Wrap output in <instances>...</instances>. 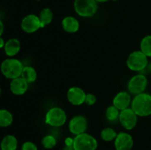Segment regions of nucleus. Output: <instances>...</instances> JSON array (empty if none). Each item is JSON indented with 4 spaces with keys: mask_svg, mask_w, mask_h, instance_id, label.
<instances>
[{
    "mask_svg": "<svg viewBox=\"0 0 151 150\" xmlns=\"http://www.w3.org/2000/svg\"><path fill=\"white\" fill-rule=\"evenodd\" d=\"M131 108L140 117H147L151 115V95L142 93L135 96L132 99Z\"/></svg>",
    "mask_w": 151,
    "mask_h": 150,
    "instance_id": "1",
    "label": "nucleus"
},
{
    "mask_svg": "<svg viewBox=\"0 0 151 150\" xmlns=\"http://www.w3.org/2000/svg\"><path fill=\"white\" fill-rule=\"evenodd\" d=\"M24 66L19 60L13 57H9L3 60L0 69L4 76L10 79H13L21 76Z\"/></svg>",
    "mask_w": 151,
    "mask_h": 150,
    "instance_id": "2",
    "label": "nucleus"
},
{
    "mask_svg": "<svg viewBox=\"0 0 151 150\" xmlns=\"http://www.w3.org/2000/svg\"><path fill=\"white\" fill-rule=\"evenodd\" d=\"M128 69L133 71H141L148 64V57L141 51H134L128 55L126 61Z\"/></svg>",
    "mask_w": 151,
    "mask_h": 150,
    "instance_id": "3",
    "label": "nucleus"
},
{
    "mask_svg": "<svg viewBox=\"0 0 151 150\" xmlns=\"http://www.w3.org/2000/svg\"><path fill=\"white\" fill-rule=\"evenodd\" d=\"M67 116L63 109L58 107L50 108L45 116V123L52 127H60L64 125Z\"/></svg>",
    "mask_w": 151,
    "mask_h": 150,
    "instance_id": "4",
    "label": "nucleus"
},
{
    "mask_svg": "<svg viewBox=\"0 0 151 150\" xmlns=\"http://www.w3.org/2000/svg\"><path fill=\"white\" fill-rule=\"evenodd\" d=\"M74 9L81 17H92L97 13V2L95 0H75Z\"/></svg>",
    "mask_w": 151,
    "mask_h": 150,
    "instance_id": "5",
    "label": "nucleus"
},
{
    "mask_svg": "<svg viewBox=\"0 0 151 150\" xmlns=\"http://www.w3.org/2000/svg\"><path fill=\"white\" fill-rule=\"evenodd\" d=\"M97 146L98 143L97 139L86 132L76 135L73 138V147L75 150H96Z\"/></svg>",
    "mask_w": 151,
    "mask_h": 150,
    "instance_id": "6",
    "label": "nucleus"
},
{
    "mask_svg": "<svg viewBox=\"0 0 151 150\" xmlns=\"http://www.w3.org/2000/svg\"><path fill=\"white\" fill-rule=\"evenodd\" d=\"M148 85L147 76L144 74H137L130 79L128 83V92L137 96L144 93Z\"/></svg>",
    "mask_w": 151,
    "mask_h": 150,
    "instance_id": "7",
    "label": "nucleus"
},
{
    "mask_svg": "<svg viewBox=\"0 0 151 150\" xmlns=\"http://www.w3.org/2000/svg\"><path fill=\"white\" fill-rule=\"evenodd\" d=\"M119 121L121 125L125 129L131 130L137 126V121H138V116L131 107H128L125 110H121L119 113Z\"/></svg>",
    "mask_w": 151,
    "mask_h": 150,
    "instance_id": "8",
    "label": "nucleus"
},
{
    "mask_svg": "<svg viewBox=\"0 0 151 150\" xmlns=\"http://www.w3.org/2000/svg\"><path fill=\"white\" fill-rule=\"evenodd\" d=\"M21 28L27 33H33L43 28V26L38 16L34 14H29L24 17L22 20Z\"/></svg>",
    "mask_w": 151,
    "mask_h": 150,
    "instance_id": "9",
    "label": "nucleus"
},
{
    "mask_svg": "<svg viewBox=\"0 0 151 150\" xmlns=\"http://www.w3.org/2000/svg\"><path fill=\"white\" fill-rule=\"evenodd\" d=\"M88 128V121L84 116L78 115L71 119L69 122V129L73 135H80L86 132Z\"/></svg>",
    "mask_w": 151,
    "mask_h": 150,
    "instance_id": "10",
    "label": "nucleus"
},
{
    "mask_svg": "<svg viewBox=\"0 0 151 150\" xmlns=\"http://www.w3.org/2000/svg\"><path fill=\"white\" fill-rule=\"evenodd\" d=\"M134 146V139L129 133L121 132L117 134L114 140L116 150H131Z\"/></svg>",
    "mask_w": 151,
    "mask_h": 150,
    "instance_id": "11",
    "label": "nucleus"
},
{
    "mask_svg": "<svg viewBox=\"0 0 151 150\" xmlns=\"http://www.w3.org/2000/svg\"><path fill=\"white\" fill-rule=\"evenodd\" d=\"M86 94L80 87L74 86L69 88L66 94V97L70 104L75 106H80L85 102Z\"/></svg>",
    "mask_w": 151,
    "mask_h": 150,
    "instance_id": "12",
    "label": "nucleus"
},
{
    "mask_svg": "<svg viewBox=\"0 0 151 150\" xmlns=\"http://www.w3.org/2000/svg\"><path fill=\"white\" fill-rule=\"evenodd\" d=\"M131 94L128 91H120L113 99V105L119 110H123L130 107L131 104Z\"/></svg>",
    "mask_w": 151,
    "mask_h": 150,
    "instance_id": "13",
    "label": "nucleus"
},
{
    "mask_svg": "<svg viewBox=\"0 0 151 150\" xmlns=\"http://www.w3.org/2000/svg\"><path fill=\"white\" fill-rule=\"evenodd\" d=\"M29 84L22 77L15 78L11 79L10 83V89L12 94L16 96H22L28 90Z\"/></svg>",
    "mask_w": 151,
    "mask_h": 150,
    "instance_id": "14",
    "label": "nucleus"
},
{
    "mask_svg": "<svg viewBox=\"0 0 151 150\" xmlns=\"http://www.w3.org/2000/svg\"><path fill=\"white\" fill-rule=\"evenodd\" d=\"M20 49V41L17 38H10L5 42V45L4 46V51L7 57H14L19 52Z\"/></svg>",
    "mask_w": 151,
    "mask_h": 150,
    "instance_id": "15",
    "label": "nucleus"
},
{
    "mask_svg": "<svg viewBox=\"0 0 151 150\" xmlns=\"http://www.w3.org/2000/svg\"><path fill=\"white\" fill-rule=\"evenodd\" d=\"M63 30L69 33H75L80 28V24L78 19L73 16H66L61 21Z\"/></svg>",
    "mask_w": 151,
    "mask_h": 150,
    "instance_id": "16",
    "label": "nucleus"
},
{
    "mask_svg": "<svg viewBox=\"0 0 151 150\" xmlns=\"http://www.w3.org/2000/svg\"><path fill=\"white\" fill-rule=\"evenodd\" d=\"M18 140L14 135H7L0 143L1 150H17Z\"/></svg>",
    "mask_w": 151,
    "mask_h": 150,
    "instance_id": "17",
    "label": "nucleus"
},
{
    "mask_svg": "<svg viewBox=\"0 0 151 150\" xmlns=\"http://www.w3.org/2000/svg\"><path fill=\"white\" fill-rule=\"evenodd\" d=\"M22 78L27 82L28 84L33 83L37 79V71L33 67L29 66H24L22 71Z\"/></svg>",
    "mask_w": 151,
    "mask_h": 150,
    "instance_id": "18",
    "label": "nucleus"
},
{
    "mask_svg": "<svg viewBox=\"0 0 151 150\" xmlns=\"http://www.w3.org/2000/svg\"><path fill=\"white\" fill-rule=\"evenodd\" d=\"M13 121V116L11 112L6 109H0V127H7Z\"/></svg>",
    "mask_w": 151,
    "mask_h": 150,
    "instance_id": "19",
    "label": "nucleus"
},
{
    "mask_svg": "<svg viewBox=\"0 0 151 150\" xmlns=\"http://www.w3.org/2000/svg\"><path fill=\"white\" fill-rule=\"evenodd\" d=\"M38 17H39L40 21H41V23L42 24L43 28H44V26L49 25L52 21L53 13L51 10V9L46 7V8H44L43 10H41Z\"/></svg>",
    "mask_w": 151,
    "mask_h": 150,
    "instance_id": "20",
    "label": "nucleus"
},
{
    "mask_svg": "<svg viewBox=\"0 0 151 150\" xmlns=\"http://www.w3.org/2000/svg\"><path fill=\"white\" fill-rule=\"evenodd\" d=\"M140 50L147 56L151 57V35L145 36L140 42Z\"/></svg>",
    "mask_w": 151,
    "mask_h": 150,
    "instance_id": "21",
    "label": "nucleus"
},
{
    "mask_svg": "<svg viewBox=\"0 0 151 150\" xmlns=\"http://www.w3.org/2000/svg\"><path fill=\"white\" fill-rule=\"evenodd\" d=\"M117 133L116 131L111 127H106L102 129L101 133H100V137L102 140L106 142H110V141H114L116 138Z\"/></svg>",
    "mask_w": 151,
    "mask_h": 150,
    "instance_id": "22",
    "label": "nucleus"
},
{
    "mask_svg": "<svg viewBox=\"0 0 151 150\" xmlns=\"http://www.w3.org/2000/svg\"><path fill=\"white\" fill-rule=\"evenodd\" d=\"M119 113H120V110L112 104L106 109V117L110 121H115L119 119Z\"/></svg>",
    "mask_w": 151,
    "mask_h": 150,
    "instance_id": "23",
    "label": "nucleus"
},
{
    "mask_svg": "<svg viewBox=\"0 0 151 150\" xmlns=\"http://www.w3.org/2000/svg\"><path fill=\"white\" fill-rule=\"evenodd\" d=\"M41 144L44 146V148L47 149H51L56 146L57 140L53 135H47L43 137L42 140H41Z\"/></svg>",
    "mask_w": 151,
    "mask_h": 150,
    "instance_id": "24",
    "label": "nucleus"
},
{
    "mask_svg": "<svg viewBox=\"0 0 151 150\" xmlns=\"http://www.w3.org/2000/svg\"><path fill=\"white\" fill-rule=\"evenodd\" d=\"M97 101V98H96V96L94 95L93 94H86L85 98V104H87L88 106H92Z\"/></svg>",
    "mask_w": 151,
    "mask_h": 150,
    "instance_id": "25",
    "label": "nucleus"
},
{
    "mask_svg": "<svg viewBox=\"0 0 151 150\" xmlns=\"http://www.w3.org/2000/svg\"><path fill=\"white\" fill-rule=\"evenodd\" d=\"M22 150H38V147L31 141H26L22 146Z\"/></svg>",
    "mask_w": 151,
    "mask_h": 150,
    "instance_id": "26",
    "label": "nucleus"
},
{
    "mask_svg": "<svg viewBox=\"0 0 151 150\" xmlns=\"http://www.w3.org/2000/svg\"><path fill=\"white\" fill-rule=\"evenodd\" d=\"M65 145L67 146H72L73 145V139L70 138H67L65 141Z\"/></svg>",
    "mask_w": 151,
    "mask_h": 150,
    "instance_id": "27",
    "label": "nucleus"
},
{
    "mask_svg": "<svg viewBox=\"0 0 151 150\" xmlns=\"http://www.w3.org/2000/svg\"><path fill=\"white\" fill-rule=\"evenodd\" d=\"M4 24H3V22L0 20V37H1L3 32H4Z\"/></svg>",
    "mask_w": 151,
    "mask_h": 150,
    "instance_id": "28",
    "label": "nucleus"
},
{
    "mask_svg": "<svg viewBox=\"0 0 151 150\" xmlns=\"http://www.w3.org/2000/svg\"><path fill=\"white\" fill-rule=\"evenodd\" d=\"M4 45H5V41L1 37H0V49H4Z\"/></svg>",
    "mask_w": 151,
    "mask_h": 150,
    "instance_id": "29",
    "label": "nucleus"
},
{
    "mask_svg": "<svg viewBox=\"0 0 151 150\" xmlns=\"http://www.w3.org/2000/svg\"><path fill=\"white\" fill-rule=\"evenodd\" d=\"M62 150H75V149H74L73 145H72V146L65 145L64 147H63V149Z\"/></svg>",
    "mask_w": 151,
    "mask_h": 150,
    "instance_id": "30",
    "label": "nucleus"
},
{
    "mask_svg": "<svg viewBox=\"0 0 151 150\" xmlns=\"http://www.w3.org/2000/svg\"><path fill=\"white\" fill-rule=\"evenodd\" d=\"M97 2H99V3H103V2H106V1H109V0H95Z\"/></svg>",
    "mask_w": 151,
    "mask_h": 150,
    "instance_id": "31",
    "label": "nucleus"
},
{
    "mask_svg": "<svg viewBox=\"0 0 151 150\" xmlns=\"http://www.w3.org/2000/svg\"><path fill=\"white\" fill-rule=\"evenodd\" d=\"M1 87H0V97H1Z\"/></svg>",
    "mask_w": 151,
    "mask_h": 150,
    "instance_id": "32",
    "label": "nucleus"
}]
</instances>
